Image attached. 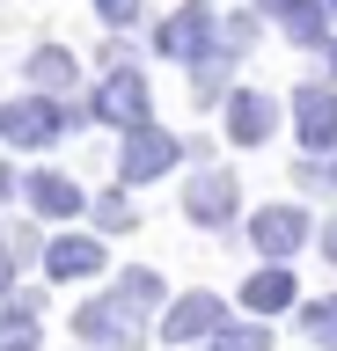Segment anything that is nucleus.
Here are the masks:
<instances>
[{
    "label": "nucleus",
    "mask_w": 337,
    "mask_h": 351,
    "mask_svg": "<svg viewBox=\"0 0 337 351\" xmlns=\"http://www.w3.org/2000/svg\"><path fill=\"white\" fill-rule=\"evenodd\" d=\"M176 161H183V139H176V132H161V125H139V132H125L117 176H125V183H154V176H169Z\"/></svg>",
    "instance_id": "2"
},
{
    "label": "nucleus",
    "mask_w": 337,
    "mask_h": 351,
    "mask_svg": "<svg viewBox=\"0 0 337 351\" xmlns=\"http://www.w3.org/2000/svg\"><path fill=\"white\" fill-rule=\"evenodd\" d=\"M235 205H242V191H235L227 169H198L191 183H183V219H191V227H227Z\"/></svg>",
    "instance_id": "5"
},
{
    "label": "nucleus",
    "mask_w": 337,
    "mask_h": 351,
    "mask_svg": "<svg viewBox=\"0 0 337 351\" xmlns=\"http://www.w3.org/2000/svg\"><path fill=\"white\" fill-rule=\"evenodd\" d=\"M89 117L95 125H117V132H139V125H154V95H147V81L132 66H111L95 81V95H89Z\"/></svg>",
    "instance_id": "1"
},
{
    "label": "nucleus",
    "mask_w": 337,
    "mask_h": 351,
    "mask_svg": "<svg viewBox=\"0 0 337 351\" xmlns=\"http://www.w3.org/2000/svg\"><path fill=\"white\" fill-rule=\"evenodd\" d=\"M330 183H337V161H330Z\"/></svg>",
    "instance_id": "28"
},
{
    "label": "nucleus",
    "mask_w": 337,
    "mask_h": 351,
    "mask_svg": "<svg viewBox=\"0 0 337 351\" xmlns=\"http://www.w3.org/2000/svg\"><path fill=\"white\" fill-rule=\"evenodd\" d=\"M117 307H125V315H132L139 329H147V315H154L161 307V271H125V278H117V293H111Z\"/></svg>",
    "instance_id": "14"
},
{
    "label": "nucleus",
    "mask_w": 337,
    "mask_h": 351,
    "mask_svg": "<svg viewBox=\"0 0 337 351\" xmlns=\"http://www.w3.org/2000/svg\"><path fill=\"white\" fill-rule=\"evenodd\" d=\"M301 337H308L315 351H337V293H323V300L301 307Z\"/></svg>",
    "instance_id": "16"
},
{
    "label": "nucleus",
    "mask_w": 337,
    "mask_h": 351,
    "mask_svg": "<svg viewBox=\"0 0 337 351\" xmlns=\"http://www.w3.org/2000/svg\"><path fill=\"white\" fill-rule=\"evenodd\" d=\"M293 293H301V285H293V271H286V263H271V271H257V278L242 285V307H249V315H286Z\"/></svg>",
    "instance_id": "13"
},
{
    "label": "nucleus",
    "mask_w": 337,
    "mask_h": 351,
    "mask_svg": "<svg viewBox=\"0 0 337 351\" xmlns=\"http://www.w3.org/2000/svg\"><path fill=\"white\" fill-rule=\"evenodd\" d=\"M293 132L308 154H337V95L330 88H293Z\"/></svg>",
    "instance_id": "7"
},
{
    "label": "nucleus",
    "mask_w": 337,
    "mask_h": 351,
    "mask_svg": "<svg viewBox=\"0 0 337 351\" xmlns=\"http://www.w3.org/2000/svg\"><path fill=\"white\" fill-rule=\"evenodd\" d=\"M293 8H301V0H257V15H279V22H286Z\"/></svg>",
    "instance_id": "23"
},
{
    "label": "nucleus",
    "mask_w": 337,
    "mask_h": 351,
    "mask_svg": "<svg viewBox=\"0 0 337 351\" xmlns=\"http://www.w3.org/2000/svg\"><path fill=\"white\" fill-rule=\"evenodd\" d=\"M73 337H81V344H95V351H139V322L111 300V293H103V300H89V307H73Z\"/></svg>",
    "instance_id": "6"
},
{
    "label": "nucleus",
    "mask_w": 337,
    "mask_h": 351,
    "mask_svg": "<svg viewBox=\"0 0 337 351\" xmlns=\"http://www.w3.org/2000/svg\"><path fill=\"white\" fill-rule=\"evenodd\" d=\"M45 271L51 278H95V271H103V241L95 234H59L45 249Z\"/></svg>",
    "instance_id": "12"
},
{
    "label": "nucleus",
    "mask_w": 337,
    "mask_h": 351,
    "mask_svg": "<svg viewBox=\"0 0 337 351\" xmlns=\"http://www.w3.org/2000/svg\"><path fill=\"white\" fill-rule=\"evenodd\" d=\"M89 213H95V227H103V234H125V227H132V197H95V205H89Z\"/></svg>",
    "instance_id": "19"
},
{
    "label": "nucleus",
    "mask_w": 337,
    "mask_h": 351,
    "mask_svg": "<svg viewBox=\"0 0 337 351\" xmlns=\"http://www.w3.org/2000/svg\"><path fill=\"white\" fill-rule=\"evenodd\" d=\"M73 117L51 95H23V103H0V139H15V147H51Z\"/></svg>",
    "instance_id": "3"
},
{
    "label": "nucleus",
    "mask_w": 337,
    "mask_h": 351,
    "mask_svg": "<svg viewBox=\"0 0 337 351\" xmlns=\"http://www.w3.org/2000/svg\"><path fill=\"white\" fill-rule=\"evenodd\" d=\"M213 351H271V337H264V322H257V329H220Z\"/></svg>",
    "instance_id": "21"
},
{
    "label": "nucleus",
    "mask_w": 337,
    "mask_h": 351,
    "mask_svg": "<svg viewBox=\"0 0 337 351\" xmlns=\"http://www.w3.org/2000/svg\"><path fill=\"white\" fill-rule=\"evenodd\" d=\"M0 351H45L37 344V322H30V315H8V322H0Z\"/></svg>",
    "instance_id": "20"
},
{
    "label": "nucleus",
    "mask_w": 337,
    "mask_h": 351,
    "mask_svg": "<svg viewBox=\"0 0 337 351\" xmlns=\"http://www.w3.org/2000/svg\"><path fill=\"white\" fill-rule=\"evenodd\" d=\"M308 234H315V227H308V213H301V205H264V213L249 219V241H257L271 263H286Z\"/></svg>",
    "instance_id": "8"
},
{
    "label": "nucleus",
    "mask_w": 337,
    "mask_h": 351,
    "mask_svg": "<svg viewBox=\"0 0 337 351\" xmlns=\"http://www.w3.org/2000/svg\"><path fill=\"white\" fill-rule=\"evenodd\" d=\"M30 81L45 88V95H59V88L81 81V66H73V51H59V44H37V51H30Z\"/></svg>",
    "instance_id": "15"
},
{
    "label": "nucleus",
    "mask_w": 337,
    "mask_h": 351,
    "mask_svg": "<svg viewBox=\"0 0 337 351\" xmlns=\"http://www.w3.org/2000/svg\"><path fill=\"white\" fill-rule=\"evenodd\" d=\"M271 125H279V103H271L264 88H235L227 95V139L235 147H264Z\"/></svg>",
    "instance_id": "9"
},
{
    "label": "nucleus",
    "mask_w": 337,
    "mask_h": 351,
    "mask_svg": "<svg viewBox=\"0 0 337 351\" xmlns=\"http://www.w3.org/2000/svg\"><path fill=\"white\" fill-rule=\"evenodd\" d=\"M95 15L111 22V29H125V22H139V0H95Z\"/></svg>",
    "instance_id": "22"
},
{
    "label": "nucleus",
    "mask_w": 337,
    "mask_h": 351,
    "mask_svg": "<svg viewBox=\"0 0 337 351\" xmlns=\"http://www.w3.org/2000/svg\"><path fill=\"white\" fill-rule=\"evenodd\" d=\"M330 66H337V44H330Z\"/></svg>",
    "instance_id": "27"
},
{
    "label": "nucleus",
    "mask_w": 337,
    "mask_h": 351,
    "mask_svg": "<svg viewBox=\"0 0 337 351\" xmlns=\"http://www.w3.org/2000/svg\"><path fill=\"white\" fill-rule=\"evenodd\" d=\"M286 37H293V44H323V37H330V8H315V0H301V8L286 15Z\"/></svg>",
    "instance_id": "17"
},
{
    "label": "nucleus",
    "mask_w": 337,
    "mask_h": 351,
    "mask_svg": "<svg viewBox=\"0 0 337 351\" xmlns=\"http://www.w3.org/2000/svg\"><path fill=\"white\" fill-rule=\"evenodd\" d=\"M23 191H30V205H37L45 219H73L81 205H89V197H81V183H73V176H59V169H37Z\"/></svg>",
    "instance_id": "11"
},
{
    "label": "nucleus",
    "mask_w": 337,
    "mask_h": 351,
    "mask_svg": "<svg viewBox=\"0 0 337 351\" xmlns=\"http://www.w3.org/2000/svg\"><path fill=\"white\" fill-rule=\"evenodd\" d=\"M330 15H337V0H330Z\"/></svg>",
    "instance_id": "29"
},
{
    "label": "nucleus",
    "mask_w": 337,
    "mask_h": 351,
    "mask_svg": "<svg viewBox=\"0 0 337 351\" xmlns=\"http://www.w3.org/2000/svg\"><path fill=\"white\" fill-rule=\"evenodd\" d=\"M154 51L161 59H213V8L205 0H183L176 15L154 29Z\"/></svg>",
    "instance_id": "4"
},
{
    "label": "nucleus",
    "mask_w": 337,
    "mask_h": 351,
    "mask_svg": "<svg viewBox=\"0 0 337 351\" xmlns=\"http://www.w3.org/2000/svg\"><path fill=\"white\" fill-rule=\"evenodd\" d=\"M323 249H330V263H337V234H330V241H323Z\"/></svg>",
    "instance_id": "26"
},
{
    "label": "nucleus",
    "mask_w": 337,
    "mask_h": 351,
    "mask_svg": "<svg viewBox=\"0 0 337 351\" xmlns=\"http://www.w3.org/2000/svg\"><path fill=\"white\" fill-rule=\"evenodd\" d=\"M169 344H198V337H220V300L213 293H183L176 307H169Z\"/></svg>",
    "instance_id": "10"
},
{
    "label": "nucleus",
    "mask_w": 337,
    "mask_h": 351,
    "mask_svg": "<svg viewBox=\"0 0 337 351\" xmlns=\"http://www.w3.org/2000/svg\"><path fill=\"white\" fill-rule=\"evenodd\" d=\"M8 191H15V183H8V169H0V205H8Z\"/></svg>",
    "instance_id": "25"
},
{
    "label": "nucleus",
    "mask_w": 337,
    "mask_h": 351,
    "mask_svg": "<svg viewBox=\"0 0 337 351\" xmlns=\"http://www.w3.org/2000/svg\"><path fill=\"white\" fill-rule=\"evenodd\" d=\"M0 293H15V256L0 249Z\"/></svg>",
    "instance_id": "24"
},
{
    "label": "nucleus",
    "mask_w": 337,
    "mask_h": 351,
    "mask_svg": "<svg viewBox=\"0 0 337 351\" xmlns=\"http://www.w3.org/2000/svg\"><path fill=\"white\" fill-rule=\"evenodd\" d=\"M227 66H235V51H213V59L191 73V95H198V103H213V95L227 88Z\"/></svg>",
    "instance_id": "18"
}]
</instances>
